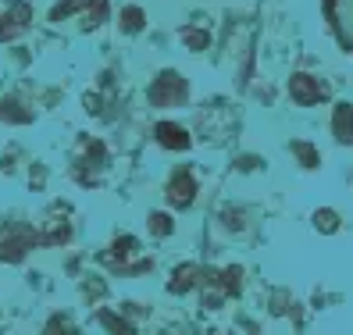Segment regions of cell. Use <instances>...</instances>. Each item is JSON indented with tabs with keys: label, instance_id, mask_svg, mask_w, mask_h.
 <instances>
[{
	"label": "cell",
	"instance_id": "6",
	"mask_svg": "<svg viewBox=\"0 0 353 335\" xmlns=\"http://www.w3.org/2000/svg\"><path fill=\"white\" fill-rule=\"evenodd\" d=\"M193 196H196V179H193L190 168H182V172H175L172 182H168V203L185 211V207L193 203Z\"/></svg>",
	"mask_w": 353,
	"mask_h": 335
},
{
	"label": "cell",
	"instance_id": "11",
	"mask_svg": "<svg viewBox=\"0 0 353 335\" xmlns=\"http://www.w3.org/2000/svg\"><path fill=\"white\" fill-rule=\"evenodd\" d=\"M179 36H182V43L190 47V50H196V54L207 50V32H203V29H182Z\"/></svg>",
	"mask_w": 353,
	"mask_h": 335
},
{
	"label": "cell",
	"instance_id": "1",
	"mask_svg": "<svg viewBox=\"0 0 353 335\" xmlns=\"http://www.w3.org/2000/svg\"><path fill=\"white\" fill-rule=\"evenodd\" d=\"M36 246H57L50 232H36L29 225H0V261L18 264Z\"/></svg>",
	"mask_w": 353,
	"mask_h": 335
},
{
	"label": "cell",
	"instance_id": "4",
	"mask_svg": "<svg viewBox=\"0 0 353 335\" xmlns=\"http://www.w3.org/2000/svg\"><path fill=\"white\" fill-rule=\"evenodd\" d=\"M190 97V82L179 72H161L150 86V103L154 108H179V103Z\"/></svg>",
	"mask_w": 353,
	"mask_h": 335
},
{
	"label": "cell",
	"instance_id": "10",
	"mask_svg": "<svg viewBox=\"0 0 353 335\" xmlns=\"http://www.w3.org/2000/svg\"><path fill=\"white\" fill-rule=\"evenodd\" d=\"M143 22H147V14H143L139 8H125V11H121V29H125V32H139Z\"/></svg>",
	"mask_w": 353,
	"mask_h": 335
},
{
	"label": "cell",
	"instance_id": "15",
	"mask_svg": "<svg viewBox=\"0 0 353 335\" xmlns=\"http://www.w3.org/2000/svg\"><path fill=\"white\" fill-rule=\"evenodd\" d=\"M150 232H154V236H172L175 225H172L168 214H150Z\"/></svg>",
	"mask_w": 353,
	"mask_h": 335
},
{
	"label": "cell",
	"instance_id": "12",
	"mask_svg": "<svg viewBox=\"0 0 353 335\" xmlns=\"http://www.w3.org/2000/svg\"><path fill=\"white\" fill-rule=\"evenodd\" d=\"M293 97L303 100V103H310V100L318 97V90L310 86V79H307V75H296V79H293Z\"/></svg>",
	"mask_w": 353,
	"mask_h": 335
},
{
	"label": "cell",
	"instance_id": "7",
	"mask_svg": "<svg viewBox=\"0 0 353 335\" xmlns=\"http://www.w3.org/2000/svg\"><path fill=\"white\" fill-rule=\"evenodd\" d=\"M154 139L164 146V150H190L193 146L190 132H185L182 125H175V121H157L154 125Z\"/></svg>",
	"mask_w": 353,
	"mask_h": 335
},
{
	"label": "cell",
	"instance_id": "3",
	"mask_svg": "<svg viewBox=\"0 0 353 335\" xmlns=\"http://www.w3.org/2000/svg\"><path fill=\"white\" fill-rule=\"evenodd\" d=\"M75 11L86 14V22H82L86 29L103 26V22H108V14H111L108 0H61V4L50 8V22H65V18H72Z\"/></svg>",
	"mask_w": 353,
	"mask_h": 335
},
{
	"label": "cell",
	"instance_id": "13",
	"mask_svg": "<svg viewBox=\"0 0 353 335\" xmlns=\"http://www.w3.org/2000/svg\"><path fill=\"white\" fill-rule=\"evenodd\" d=\"M43 335H75V325H72V321L65 318V314H54Z\"/></svg>",
	"mask_w": 353,
	"mask_h": 335
},
{
	"label": "cell",
	"instance_id": "8",
	"mask_svg": "<svg viewBox=\"0 0 353 335\" xmlns=\"http://www.w3.org/2000/svg\"><path fill=\"white\" fill-rule=\"evenodd\" d=\"M196 282H200V267H196V264H182V267L172 271L168 292H172V296H182V292H190Z\"/></svg>",
	"mask_w": 353,
	"mask_h": 335
},
{
	"label": "cell",
	"instance_id": "9",
	"mask_svg": "<svg viewBox=\"0 0 353 335\" xmlns=\"http://www.w3.org/2000/svg\"><path fill=\"white\" fill-rule=\"evenodd\" d=\"M0 121H18V125H26V121H32V114L22 111V103H18V100H0Z\"/></svg>",
	"mask_w": 353,
	"mask_h": 335
},
{
	"label": "cell",
	"instance_id": "2",
	"mask_svg": "<svg viewBox=\"0 0 353 335\" xmlns=\"http://www.w3.org/2000/svg\"><path fill=\"white\" fill-rule=\"evenodd\" d=\"M136 254H139V243H136L132 236H121V239L111 243V250H108V254H103L100 261L108 264V267H114V271H121V275H139V271H147L154 261H147V257L132 261Z\"/></svg>",
	"mask_w": 353,
	"mask_h": 335
},
{
	"label": "cell",
	"instance_id": "14",
	"mask_svg": "<svg viewBox=\"0 0 353 335\" xmlns=\"http://www.w3.org/2000/svg\"><path fill=\"white\" fill-rule=\"evenodd\" d=\"M100 321L108 325V328H111L114 335H136V332H132V325H125V321H121V318H114L111 310H100Z\"/></svg>",
	"mask_w": 353,
	"mask_h": 335
},
{
	"label": "cell",
	"instance_id": "5",
	"mask_svg": "<svg viewBox=\"0 0 353 335\" xmlns=\"http://www.w3.org/2000/svg\"><path fill=\"white\" fill-rule=\"evenodd\" d=\"M29 18H32V8L26 4V0H14L8 14L0 11V43H8V39L22 36V32L29 29Z\"/></svg>",
	"mask_w": 353,
	"mask_h": 335
}]
</instances>
